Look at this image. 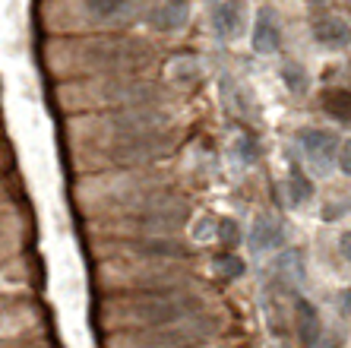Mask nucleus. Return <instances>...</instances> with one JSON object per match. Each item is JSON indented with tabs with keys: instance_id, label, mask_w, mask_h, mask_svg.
<instances>
[{
	"instance_id": "9d476101",
	"label": "nucleus",
	"mask_w": 351,
	"mask_h": 348,
	"mask_svg": "<svg viewBox=\"0 0 351 348\" xmlns=\"http://www.w3.org/2000/svg\"><path fill=\"white\" fill-rule=\"evenodd\" d=\"M298 329H301V345L317 348L319 342V316L311 301H298Z\"/></svg>"
},
{
	"instance_id": "f03ea898",
	"label": "nucleus",
	"mask_w": 351,
	"mask_h": 348,
	"mask_svg": "<svg viewBox=\"0 0 351 348\" xmlns=\"http://www.w3.org/2000/svg\"><path fill=\"white\" fill-rule=\"evenodd\" d=\"M301 149L317 174H329L339 162V137L329 130H301Z\"/></svg>"
},
{
	"instance_id": "f8f14e48",
	"label": "nucleus",
	"mask_w": 351,
	"mask_h": 348,
	"mask_svg": "<svg viewBox=\"0 0 351 348\" xmlns=\"http://www.w3.org/2000/svg\"><path fill=\"white\" fill-rule=\"evenodd\" d=\"M213 269L219 275H225V279H237V275L244 272V263H241L237 257H231V253H221V257H215Z\"/></svg>"
},
{
	"instance_id": "7ed1b4c3",
	"label": "nucleus",
	"mask_w": 351,
	"mask_h": 348,
	"mask_svg": "<svg viewBox=\"0 0 351 348\" xmlns=\"http://www.w3.org/2000/svg\"><path fill=\"white\" fill-rule=\"evenodd\" d=\"M213 25L219 32V38L225 41L241 38V32L247 25V0H221L213 13Z\"/></svg>"
},
{
	"instance_id": "dca6fc26",
	"label": "nucleus",
	"mask_w": 351,
	"mask_h": 348,
	"mask_svg": "<svg viewBox=\"0 0 351 348\" xmlns=\"http://www.w3.org/2000/svg\"><path fill=\"white\" fill-rule=\"evenodd\" d=\"M219 228H221V241H225V244H234V241H237V225H234V222L221 219Z\"/></svg>"
},
{
	"instance_id": "0eeeda50",
	"label": "nucleus",
	"mask_w": 351,
	"mask_h": 348,
	"mask_svg": "<svg viewBox=\"0 0 351 348\" xmlns=\"http://www.w3.org/2000/svg\"><path fill=\"white\" fill-rule=\"evenodd\" d=\"M313 38L326 48H348L351 45V25L342 16H319L313 23Z\"/></svg>"
},
{
	"instance_id": "2eb2a0df",
	"label": "nucleus",
	"mask_w": 351,
	"mask_h": 348,
	"mask_svg": "<svg viewBox=\"0 0 351 348\" xmlns=\"http://www.w3.org/2000/svg\"><path fill=\"white\" fill-rule=\"evenodd\" d=\"M339 168H342L345 174L351 178V139H345L342 149H339Z\"/></svg>"
},
{
	"instance_id": "1a4fd4ad",
	"label": "nucleus",
	"mask_w": 351,
	"mask_h": 348,
	"mask_svg": "<svg viewBox=\"0 0 351 348\" xmlns=\"http://www.w3.org/2000/svg\"><path fill=\"white\" fill-rule=\"evenodd\" d=\"M187 0H165L162 7L156 10V16H152V25L162 29V32H174L180 25L187 23Z\"/></svg>"
},
{
	"instance_id": "423d86ee",
	"label": "nucleus",
	"mask_w": 351,
	"mask_h": 348,
	"mask_svg": "<svg viewBox=\"0 0 351 348\" xmlns=\"http://www.w3.org/2000/svg\"><path fill=\"white\" fill-rule=\"evenodd\" d=\"M285 244V231H282V222L276 216H260L254 222V231H250V247L256 253H266V251H276Z\"/></svg>"
},
{
	"instance_id": "6e6552de",
	"label": "nucleus",
	"mask_w": 351,
	"mask_h": 348,
	"mask_svg": "<svg viewBox=\"0 0 351 348\" xmlns=\"http://www.w3.org/2000/svg\"><path fill=\"white\" fill-rule=\"evenodd\" d=\"M193 310V304L184 298H165V301H156V304H143L136 308L133 314L143 316V320H156V323H171V320H180Z\"/></svg>"
},
{
	"instance_id": "f3484780",
	"label": "nucleus",
	"mask_w": 351,
	"mask_h": 348,
	"mask_svg": "<svg viewBox=\"0 0 351 348\" xmlns=\"http://www.w3.org/2000/svg\"><path fill=\"white\" fill-rule=\"evenodd\" d=\"M339 247H342V257L351 263V231H345V235H342V241H339Z\"/></svg>"
},
{
	"instance_id": "20e7f679",
	"label": "nucleus",
	"mask_w": 351,
	"mask_h": 348,
	"mask_svg": "<svg viewBox=\"0 0 351 348\" xmlns=\"http://www.w3.org/2000/svg\"><path fill=\"white\" fill-rule=\"evenodd\" d=\"M80 7L95 23H123L133 16V0H80Z\"/></svg>"
},
{
	"instance_id": "9b49d317",
	"label": "nucleus",
	"mask_w": 351,
	"mask_h": 348,
	"mask_svg": "<svg viewBox=\"0 0 351 348\" xmlns=\"http://www.w3.org/2000/svg\"><path fill=\"white\" fill-rule=\"evenodd\" d=\"M323 108L339 124H351V92L348 89H326L323 92Z\"/></svg>"
},
{
	"instance_id": "4468645a",
	"label": "nucleus",
	"mask_w": 351,
	"mask_h": 348,
	"mask_svg": "<svg viewBox=\"0 0 351 348\" xmlns=\"http://www.w3.org/2000/svg\"><path fill=\"white\" fill-rule=\"evenodd\" d=\"M282 76H285V82H288V86H291L294 92H301V89H304V73H301V67L288 64L285 70H282Z\"/></svg>"
},
{
	"instance_id": "f257e3e1",
	"label": "nucleus",
	"mask_w": 351,
	"mask_h": 348,
	"mask_svg": "<svg viewBox=\"0 0 351 348\" xmlns=\"http://www.w3.org/2000/svg\"><path fill=\"white\" fill-rule=\"evenodd\" d=\"M45 54H60L70 64H80L86 70H133L146 67L156 51L139 38L123 35H86L73 41H51Z\"/></svg>"
},
{
	"instance_id": "ddd939ff",
	"label": "nucleus",
	"mask_w": 351,
	"mask_h": 348,
	"mask_svg": "<svg viewBox=\"0 0 351 348\" xmlns=\"http://www.w3.org/2000/svg\"><path fill=\"white\" fill-rule=\"evenodd\" d=\"M307 196H311V184H307V178L301 174V168H291V200L304 202Z\"/></svg>"
},
{
	"instance_id": "39448f33",
	"label": "nucleus",
	"mask_w": 351,
	"mask_h": 348,
	"mask_svg": "<svg viewBox=\"0 0 351 348\" xmlns=\"http://www.w3.org/2000/svg\"><path fill=\"white\" fill-rule=\"evenodd\" d=\"M282 48V29L276 23V13L272 10H260L254 25V51L256 54H276Z\"/></svg>"
}]
</instances>
